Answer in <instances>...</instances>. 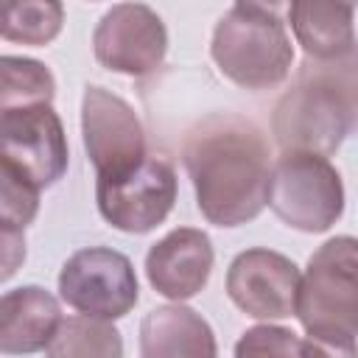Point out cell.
I'll list each match as a JSON object with an SVG mask.
<instances>
[{
	"instance_id": "cell-11",
	"label": "cell",
	"mask_w": 358,
	"mask_h": 358,
	"mask_svg": "<svg viewBox=\"0 0 358 358\" xmlns=\"http://www.w3.org/2000/svg\"><path fill=\"white\" fill-rule=\"evenodd\" d=\"M299 266L274 249H246L227 268V294L235 308L252 319L294 316Z\"/></svg>"
},
{
	"instance_id": "cell-16",
	"label": "cell",
	"mask_w": 358,
	"mask_h": 358,
	"mask_svg": "<svg viewBox=\"0 0 358 358\" xmlns=\"http://www.w3.org/2000/svg\"><path fill=\"white\" fill-rule=\"evenodd\" d=\"M64 25L59 0H0V39L45 48Z\"/></svg>"
},
{
	"instance_id": "cell-1",
	"label": "cell",
	"mask_w": 358,
	"mask_h": 358,
	"mask_svg": "<svg viewBox=\"0 0 358 358\" xmlns=\"http://www.w3.org/2000/svg\"><path fill=\"white\" fill-rule=\"evenodd\" d=\"M201 215L215 227H241L266 207L271 151L263 131L235 115H210L182 145Z\"/></svg>"
},
{
	"instance_id": "cell-22",
	"label": "cell",
	"mask_w": 358,
	"mask_h": 358,
	"mask_svg": "<svg viewBox=\"0 0 358 358\" xmlns=\"http://www.w3.org/2000/svg\"><path fill=\"white\" fill-rule=\"evenodd\" d=\"M299 358H355V344H330L319 338H305L299 344Z\"/></svg>"
},
{
	"instance_id": "cell-2",
	"label": "cell",
	"mask_w": 358,
	"mask_h": 358,
	"mask_svg": "<svg viewBox=\"0 0 358 358\" xmlns=\"http://www.w3.org/2000/svg\"><path fill=\"white\" fill-rule=\"evenodd\" d=\"M358 78L355 59L299 67L291 90H285L271 115V134L282 151H305L330 157L355 129Z\"/></svg>"
},
{
	"instance_id": "cell-13",
	"label": "cell",
	"mask_w": 358,
	"mask_h": 358,
	"mask_svg": "<svg viewBox=\"0 0 358 358\" xmlns=\"http://www.w3.org/2000/svg\"><path fill=\"white\" fill-rule=\"evenodd\" d=\"M62 324L59 299L42 285H20L0 294V352L31 355L50 344Z\"/></svg>"
},
{
	"instance_id": "cell-12",
	"label": "cell",
	"mask_w": 358,
	"mask_h": 358,
	"mask_svg": "<svg viewBox=\"0 0 358 358\" xmlns=\"http://www.w3.org/2000/svg\"><path fill=\"white\" fill-rule=\"evenodd\" d=\"M213 257V243L204 229L176 227L148 249L145 277L157 294L182 302L207 285Z\"/></svg>"
},
{
	"instance_id": "cell-19",
	"label": "cell",
	"mask_w": 358,
	"mask_h": 358,
	"mask_svg": "<svg viewBox=\"0 0 358 358\" xmlns=\"http://www.w3.org/2000/svg\"><path fill=\"white\" fill-rule=\"evenodd\" d=\"M39 213V190L0 162V224L25 229Z\"/></svg>"
},
{
	"instance_id": "cell-5",
	"label": "cell",
	"mask_w": 358,
	"mask_h": 358,
	"mask_svg": "<svg viewBox=\"0 0 358 358\" xmlns=\"http://www.w3.org/2000/svg\"><path fill=\"white\" fill-rule=\"evenodd\" d=\"M266 204L299 232H327L344 215V182L327 157L282 151L271 162Z\"/></svg>"
},
{
	"instance_id": "cell-15",
	"label": "cell",
	"mask_w": 358,
	"mask_h": 358,
	"mask_svg": "<svg viewBox=\"0 0 358 358\" xmlns=\"http://www.w3.org/2000/svg\"><path fill=\"white\" fill-rule=\"evenodd\" d=\"M355 6L352 3H319L296 0L288 6V20L296 42L310 62H347L355 59Z\"/></svg>"
},
{
	"instance_id": "cell-14",
	"label": "cell",
	"mask_w": 358,
	"mask_h": 358,
	"mask_svg": "<svg viewBox=\"0 0 358 358\" xmlns=\"http://www.w3.org/2000/svg\"><path fill=\"white\" fill-rule=\"evenodd\" d=\"M140 358H218L215 333L193 308L159 305L140 322Z\"/></svg>"
},
{
	"instance_id": "cell-21",
	"label": "cell",
	"mask_w": 358,
	"mask_h": 358,
	"mask_svg": "<svg viewBox=\"0 0 358 358\" xmlns=\"http://www.w3.org/2000/svg\"><path fill=\"white\" fill-rule=\"evenodd\" d=\"M25 229L0 224V282L11 280L25 263Z\"/></svg>"
},
{
	"instance_id": "cell-18",
	"label": "cell",
	"mask_w": 358,
	"mask_h": 358,
	"mask_svg": "<svg viewBox=\"0 0 358 358\" xmlns=\"http://www.w3.org/2000/svg\"><path fill=\"white\" fill-rule=\"evenodd\" d=\"M56 78L50 67L28 56H0V112L50 103Z\"/></svg>"
},
{
	"instance_id": "cell-4",
	"label": "cell",
	"mask_w": 358,
	"mask_h": 358,
	"mask_svg": "<svg viewBox=\"0 0 358 358\" xmlns=\"http://www.w3.org/2000/svg\"><path fill=\"white\" fill-rule=\"evenodd\" d=\"M294 316L308 338L355 344L358 333V243L352 235L324 241L299 274Z\"/></svg>"
},
{
	"instance_id": "cell-9",
	"label": "cell",
	"mask_w": 358,
	"mask_h": 358,
	"mask_svg": "<svg viewBox=\"0 0 358 358\" xmlns=\"http://www.w3.org/2000/svg\"><path fill=\"white\" fill-rule=\"evenodd\" d=\"M81 137L95 179H117L134 171L148 154L137 112L98 84H90L81 98Z\"/></svg>"
},
{
	"instance_id": "cell-10",
	"label": "cell",
	"mask_w": 358,
	"mask_h": 358,
	"mask_svg": "<svg viewBox=\"0 0 358 358\" xmlns=\"http://www.w3.org/2000/svg\"><path fill=\"white\" fill-rule=\"evenodd\" d=\"M98 64L120 76H148L168 53L162 17L145 3H117L103 11L92 34Z\"/></svg>"
},
{
	"instance_id": "cell-3",
	"label": "cell",
	"mask_w": 358,
	"mask_h": 358,
	"mask_svg": "<svg viewBox=\"0 0 358 358\" xmlns=\"http://www.w3.org/2000/svg\"><path fill=\"white\" fill-rule=\"evenodd\" d=\"M210 56L232 84L260 92L288 78L294 45L274 6L235 3L213 31Z\"/></svg>"
},
{
	"instance_id": "cell-17",
	"label": "cell",
	"mask_w": 358,
	"mask_h": 358,
	"mask_svg": "<svg viewBox=\"0 0 358 358\" xmlns=\"http://www.w3.org/2000/svg\"><path fill=\"white\" fill-rule=\"evenodd\" d=\"M45 358H123V338L112 322L67 316L45 347Z\"/></svg>"
},
{
	"instance_id": "cell-7",
	"label": "cell",
	"mask_w": 358,
	"mask_h": 358,
	"mask_svg": "<svg viewBox=\"0 0 358 358\" xmlns=\"http://www.w3.org/2000/svg\"><path fill=\"white\" fill-rule=\"evenodd\" d=\"M176 193V168L162 154H145L134 171L117 179H95V204L101 218L129 235H143L159 227L173 210Z\"/></svg>"
},
{
	"instance_id": "cell-8",
	"label": "cell",
	"mask_w": 358,
	"mask_h": 358,
	"mask_svg": "<svg viewBox=\"0 0 358 358\" xmlns=\"http://www.w3.org/2000/svg\"><path fill=\"white\" fill-rule=\"evenodd\" d=\"M0 162L36 190L56 185L67 173L70 145L50 103L0 112Z\"/></svg>"
},
{
	"instance_id": "cell-20",
	"label": "cell",
	"mask_w": 358,
	"mask_h": 358,
	"mask_svg": "<svg viewBox=\"0 0 358 358\" xmlns=\"http://www.w3.org/2000/svg\"><path fill=\"white\" fill-rule=\"evenodd\" d=\"M302 338L280 324H255L235 341V358H299Z\"/></svg>"
},
{
	"instance_id": "cell-6",
	"label": "cell",
	"mask_w": 358,
	"mask_h": 358,
	"mask_svg": "<svg viewBox=\"0 0 358 358\" xmlns=\"http://www.w3.org/2000/svg\"><path fill=\"white\" fill-rule=\"evenodd\" d=\"M59 296L90 319H123L140 299L131 260L109 246L73 252L59 271Z\"/></svg>"
}]
</instances>
